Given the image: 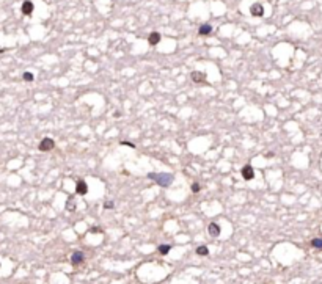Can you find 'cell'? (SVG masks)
<instances>
[{
  "mask_svg": "<svg viewBox=\"0 0 322 284\" xmlns=\"http://www.w3.org/2000/svg\"><path fill=\"white\" fill-rule=\"evenodd\" d=\"M148 178L153 179L154 182H157V185H162V187H168L173 182V174H170V173H149Z\"/></svg>",
  "mask_w": 322,
  "mask_h": 284,
  "instance_id": "1",
  "label": "cell"
},
{
  "mask_svg": "<svg viewBox=\"0 0 322 284\" xmlns=\"http://www.w3.org/2000/svg\"><path fill=\"white\" fill-rule=\"evenodd\" d=\"M54 146H55L54 140H52V138H49V137H46V138H43V140H41V143H39V151L46 152V151L54 149Z\"/></svg>",
  "mask_w": 322,
  "mask_h": 284,
  "instance_id": "2",
  "label": "cell"
},
{
  "mask_svg": "<svg viewBox=\"0 0 322 284\" xmlns=\"http://www.w3.org/2000/svg\"><path fill=\"white\" fill-rule=\"evenodd\" d=\"M250 13H252V16H255V18H261V16L264 14V7H262L261 3H255V5H252Z\"/></svg>",
  "mask_w": 322,
  "mask_h": 284,
  "instance_id": "3",
  "label": "cell"
},
{
  "mask_svg": "<svg viewBox=\"0 0 322 284\" xmlns=\"http://www.w3.org/2000/svg\"><path fill=\"white\" fill-rule=\"evenodd\" d=\"M242 178H244L245 181H250V179H253V178H255V171H253V167H250V165H245V167L242 168Z\"/></svg>",
  "mask_w": 322,
  "mask_h": 284,
  "instance_id": "4",
  "label": "cell"
},
{
  "mask_svg": "<svg viewBox=\"0 0 322 284\" xmlns=\"http://www.w3.org/2000/svg\"><path fill=\"white\" fill-rule=\"evenodd\" d=\"M21 10H22V14L30 16L33 13V3L30 2V0H25V2L22 3V7H21Z\"/></svg>",
  "mask_w": 322,
  "mask_h": 284,
  "instance_id": "5",
  "label": "cell"
},
{
  "mask_svg": "<svg viewBox=\"0 0 322 284\" xmlns=\"http://www.w3.org/2000/svg\"><path fill=\"white\" fill-rule=\"evenodd\" d=\"M207 231H209V234L214 235V237H219V235H220V226H219L217 223H210V225L207 226Z\"/></svg>",
  "mask_w": 322,
  "mask_h": 284,
  "instance_id": "6",
  "label": "cell"
},
{
  "mask_svg": "<svg viewBox=\"0 0 322 284\" xmlns=\"http://www.w3.org/2000/svg\"><path fill=\"white\" fill-rule=\"evenodd\" d=\"M82 261H83V253H80V251L72 253V256H71L72 265H79V264H82Z\"/></svg>",
  "mask_w": 322,
  "mask_h": 284,
  "instance_id": "7",
  "label": "cell"
},
{
  "mask_svg": "<svg viewBox=\"0 0 322 284\" xmlns=\"http://www.w3.org/2000/svg\"><path fill=\"white\" fill-rule=\"evenodd\" d=\"M159 41H160V33H159V32H153V33L149 35V38H148V43H149L151 46L159 44Z\"/></svg>",
  "mask_w": 322,
  "mask_h": 284,
  "instance_id": "8",
  "label": "cell"
},
{
  "mask_svg": "<svg viewBox=\"0 0 322 284\" xmlns=\"http://www.w3.org/2000/svg\"><path fill=\"white\" fill-rule=\"evenodd\" d=\"M75 192H77L79 195H86V192H88L86 184H85L83 181H79V182H77V185H75Z\"/></svg>",
  "mask_w": 322,
  "mask_h": 284,
  "instance_id": "9",
  "label": "cell"
},
{
  "mask_svg": "<svg viewBox=\"0 0 322 284\" xmlns=\"http://www.w3.org/2000/svg\"><path fill=\"white\" fill-rule=\"evenodd\" d=\"M210 32H212V27H210L209 24H203V25L198 28V35H201V36H207Z\"/></svg>",
  "mask_w": 322,
  "mask_h": 284,
  "instance_id": "10",
  "label": "cell"
},
{
  "mask_svg": "<svg viewBox=\"0 0 322 284\" xmlns=\"http://www.w3.org/2000/svg\"><path fill=\"white\" fill-rule=\"evenodd\" d=\"M192 80L193 82H204L206 80V74L204 72H192Z\"/></svg>",
  "mask_w": 322,
  "mask_h": 284,
  "instance_id": "11",
  "label": "cell"
},
{
  "mask_svg": "<svg viewBox=\"0 0 322 284\" xmlns=\"http://www.w3.org/2000/svg\"><path fill=\"white\" fill-rule=\"evenodd\" d=\"M196 254H198V256H207V254H209L207 246H204V245H203V246H198V248H196Z\"/></svg>",
  "mask_w": 322,
  "mask_h": 284,
  "instance_id": "12",
  "label": "cell"
},
{
  "mask_svg": "<svg viewBox=\"0 0 322 284\" xmlns=\"http://www.w3.org/2000/svg\"><path fill=\"white\" fill-rule=\"evenodd\" d=\"M170 250H171L170 245H160V246H159V253H160V254H168Z\"/></svg>",
  "mask_w": 322,
  "mask_h": 284,
  "instance_id": "13",
  "label": "cell"
},
{
  "mask_svg": "<svg viewBox=\"0 0 322 284\" xmlns=\"http://www.w3.org/2000/svg\"><path fill=\"white\" fill-rule=\"evenodd\" d=\"M311 246L322 250V239H313V240H311Z\"/></svg>",
  "mask_w": 322,
  "mask_h": 284,
  "instance_id": "14",
  "label": "cell"
},
{
  "mask_svg": "<svg viewBox=\"0 0 322 284\" xmlns=\"http://www.w3.org/2000/svg\"><path fill=\"white\" fill-rule=\"evenodd\" d=\"M24 80L25 82H32L33 80V74L32 72H24Z\"/></svg>",
  "mask_w": 322,
  "mask_h": 284,
  "instance_id": "15",
  "label": "cell"
},
{
  "mask_svg": "<svg viewBox=\"0 0 322 284\" xmlns=\"http://www.w3.org/2000/svg\"><path fill=\"white\" fill-rule=\"evenodd\" d=\"M200 188H201V185H200L198 182H195V184H192V192H193V193H196V192H200Z\"/></svg>",
  "mask_w": 322,
  "mask_h": 284,
  "instance_id": "16",
  "label": "cell"
},
{
  "mask_svg": "<svg viewBox=\"0 0 322 284\" xmlns=\"http://www.w3.org/2000/svg\"><path fill=\"white\" fill-rule=\"evenodd\" d=\"M113 206H115V204H113L112 201H105V204H104L105 209H113Z\"/></svg>",
  "mask_w": 322,
  "mask_h": 284,
  "instance_id": "17",
  "label": "cell"
},
{
  "mask_svg": "<svg viewBox=\"0 0 322 284\" xmlns=\"http://www.w3.org/2000/svg\"><path fill=\"white\" fill-rule=\"evenodd\" d=\"M121 145H123V146L126 145V146H131V148H134V145H132V143H129V141H121Z\"/></svg>",
  "mask_w": 322,
  "mask_h": 284,
  "instance_id": "18",
  "label": "cell"
}]
</instances>
